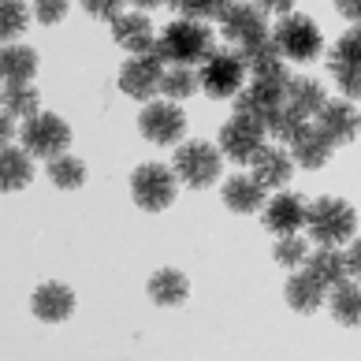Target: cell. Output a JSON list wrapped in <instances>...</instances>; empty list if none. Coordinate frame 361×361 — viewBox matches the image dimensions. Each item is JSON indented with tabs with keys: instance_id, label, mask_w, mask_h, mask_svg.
<instances>
[{
	"instance_id": "obj_10",
	"label": "cell",
	"mask_w": 361,
	"mask_h": 361,
	"mask_svg": "<svg viewBox=\"0 0 361 361\" xmlns=\"http://www.w3.org/2000/svg\"><path fill=\"white\" fill-rule=\"evenodd\" d=\"M138 130L145 142L153 145H179L186 130V116L176 101H145V109L138 116Z\"/></svg>"
},
{
	"instance_id": "obj_11",
	"label": "cell",
	"mask_w": 361,
	"mask_h": 361,
	"mask_svg": "<svg viewBox=\"0 0 361 361\" xmlns=\"http://www.w3.org/2000/svg\"><path fill=\"white\" fill-rule=\"evenodd\" d=\"M264 135H269V130H264L261 119H250V116L235 112V119H227L224 130H220V153L238 160V164H250V160L257 157V149L264 145Z\"/></svg>"
},
{
	"instance_id": "obj_7",
	"label": "cell",
	"mask_w": 361,
	"mask_h": 361,
	"mask_svg": "<svg viewBox=\"0 0 361 361\" xmlns=\"http://www.w3.org/2000/svg\"><path fill=\"white\" fill-rule=\"evenodd\" d=\"M176 171L164 168V164H142L135 168V176H130V197H135V205L145 209V212H164L171 202H176Z\"/></svg>"
},
{
	"instance_id": "obj_14",
	"label": "cell",
	"mask_w": 361,
	"mask_h": 361,
	"mask_svg": "<svg viewBox=\"0 0 361 361\" xmlns=\"http://www.w3.org/2000/svg\"><path fill=\"white\" fill-rule=\"evenodd\" d=\"M30 310L45 324H63L75 313V290L68 283H42L30 298Z\"/></svg>"
},
{
	"instance_id": "obj_32",
	"label": "cell",
	"mask_w": 361,
	"mask_h": 361,
	"mask_svg": "<svg viewBox=\"0 0 361 361\" xmlns=\"http://www.w3.org/2000/svg\"><path fill=\"white\" fill-rule=\"evenodd\" d=\"M336 63V68H357L361 71V26L354 23V30H346L336 49L328 52V68Z\"/></svg>"
},
{
	"instance_id": "obj_33",
	"label": "cell",
	"mask_w": 361,
	"mask_h": 361,
	"mask_svg": "<svg viewBox=\"0 0 361 361\" xmlns=\"http://www.w3.org/2000/svg\"><path fill=\"white\" fill-rule=\"evenodd\" d=\"M168 4L176 8L183 19H202V23H205V19H216V23H220L224 11L231 8L235 0H168Z\"/></svg>"
},
{
	"instance_id": "obj_2",
	"label": "cell",
	"mask_w": 361,
	"mask_h": 361,
	"mask_svg": "<svg viewBox=\"0 0 361 361\" xmlns=\"http://www.w3.org/2000/svg\"><path fill=\"white\" fill-rule=\"evenodd\" d=\"M305 231L317 246H343L350 243L357 231L354 205L343 197H317L313 205H305Z\"/></svg>"
},
{
	"instance_id": "obj_18",
	"label": "cell",
	"mask_w": 361,
	"mask_h": 361,
	"mask_svg": "<svg viewBox=\"0 0 361 361\" xmlns=\"http://www.w3.org/2000/svg\"><path fill=\"white\" fill-rule=\"evenodd\" d=\"M250 164H253V179H257V183L264 186V190H269V186H276V190H279V186H287V183H290V168H294V160H290L283 149H272L269 142L261 145L257 157H253Z\"/></svg>"
},
{
	"instance_id": "obj_19",
	"label": "cell",
	"mask_w": 361,
	"mask_h": 361,
	"mask_svg": "<svg viewBox=\"0 0 361 361\" xmlns=\"http://www.w3.org/2000/svg\"><path fill=\"white\" fill-rule=\"evenodd\" d=\"M305 272H310L320 287H328V290L350 276V269H346V253H343L339 246H320V250H313L310 257H305Z\"/></svg>"
},
{
	"instance_id": "obj_40",
	"label": "cell",
	"mask_w": 361,
	"mask_h": 361,
	"mask_svg": "<svg viewBox=\"0 0 361 361\" xmlns=\"http://www.w3.org/2000/svg\"><path fill=\"white\" fill-rule=\"evenodd\" d=\"M253 4H257L264 16H272V11L276 16H287V11L294 8V0H253Z\"/></svg>"
},
{
	"instance_id": "obj_31",
	"label": "cell",
	"mask_w": 361,
	"mask_h": 361,
	"mask_svg": "<svg viewBox=\"0 0 361 361\" xmlns=\"http://www.w3.org/2000/svg\"><path fill=\"white\" fill-rule=\"evenodd\" d=\"M26 26H30V11L23 0H0V42H16L26 34Z\"/></svg>"
},
{
	"instance_id": "obj_38",
	"label": "cell",
	"mask_w": 361,
	"mask_h": 361,
	"mask_svg": "<svg viewBox=\"0 0 361 361\" xmlns=\"http://www.w3.org/2000/svg\"><path fill=\"white\" fill-rule=\"evenodd\" d=\"M123 4L127 0H82V8L90 11L93 19H116V16H123Z\"/></svg>"
},
{
	"instance_id": "obj_3",
	"label": "cell",
	"mask_w": 361,
	"mask_h": 361,
	"mask_svg": "<svg viewBox=\"0 0 361 361\" xmlns=\"http://www.w3.org/2000/svg\"><path fill=\"white\" fill-rule=\"evenodd\" d=\"M197 82L202 93H209L212 101H227L246 86V60L235 49H212L209 56L197 63Z\"/></svg>"
},
{
	"instance_id": "obj_24",
	"label": "cell",
	"mask_w": 361,
	"mask_h": 361,
	"mask_svg": "<svg viewBox=\"0 0 361 361\" xmlns=\"http://www.w3.org/2000/svg\"><path fill=\"white\" fill-rule=\"evenodd\" d=\"M37 75V52L26 45H0V82H30Z\"/></svg>"
},
{
	"instance_id": "obj_27",
	"label": "cell",
	"mask_w": 361,
	"mask_h": 361,
	"mask_svg": "<svg viewBox=\"0 0 361 361\" xmlns=\"http://www.w3.org/2000/svg\"><path fill=\"white\" fill-rule=\"evenodd\" d=\"M149 298L157 305H183L190 298V283L179 269H160L153 279H149Z\"/></svg>"
},
{
	"instance_id": "obj_20",
	"label": "cell",
	"mask_w": 361,
	"mask_h": 361,
	"mask_svg": "<svg viewBox=\"0 0 361 361\" xmlns=\"http://www.w3.org/2000/svg\"><path fill=\"white\" fill-rule=\"evenodd\" d=\"M243 60H246L250 78H290L287 60H283V52L276 49L272 37H264V42L253 45V49H243Z\"/></svg>"
},
{
	"instance_id": "obj_16",
	"label": "cell",
	"mask_w": 361,
	"mask_h": 361,
	"mask_svg": "<svg viewBox=\"0 0 361 361\" xmlns=\"http://www.w3.org/2000/svg\"><path fill=\"white\" fill-rule=\"evenodd\" d=\"M112 37L119 49H127L130 56H142V52H153L157 49V37H153V23L135 11V16H116L112 19Z\"/></svg>"
},
{
	"instance_id": "obj_13",
	"label": "cell",
	"mask_w": 361,
	"mask_h": 361,
	"mask_svg": "<svg viewBox=\"0 0 361 361\" xmlns=\"http://www.w3.org/2000/svg\"><path fill=\"white\" fill-rule=\"evenodd\" d=\"M313 119H317V127L324 130V138H328L331 145L354 142V135L361 130V116L354 112L350 101H324Z\"/></svg>"
},
{
	"instance_id": "obj_15",
	"label": "cell",
	"mask_w": 361,
	"mask_h": 361,
	"mask_svg": "<svg viewBox=\"0 0 361 361\" xmlns=\"http://www.w3.org/2000/svg\"><path fill=\"white\" fill-rule=\"evenodd\" d=\"M261 220L272 235H294L305 227V202L298 194H276L272 202L261 209Z\"/></svg>"
},
{
	"instance_id": "obj_26",
	"label": "cell",
	"mask_w": 361,
	"mask_h": 361,
	"mask_svg": "<svg viewBox=\"0 0 361 361\" xmlns=\"http://www.w3.org/2000/svg\"><path fill=\"white\" fill-rule=\"evenodd\" d=\"M324 86L317 82V78H298V75H290V82H287V104L298 116L305 119H313L320 112V104H324Z\"/></svg>"
},
{
	"instance_id": "obj_25",
	"label": "cell",
	"mask_w": 361,
	"mask_h": 361,
	"mask_svg": "<svg viewBox=\"0 0 361 361\" xmlns=\"http://www.w3.org/2000/svg\"><path fill=\"white\" fill-rule=\"evenodd\" d=\"M328 305H331V317H336L339 324L357 328L361 324V279L346 276L343 283H336V287H331Z\"/></svg>"
},
{
	"instance_id": "obj_23",
	"label": "cell",
	"mask_w": 361,
	"mask_h": 361,
	"mask_svg": "<svg viewBox=\"0 0 361 361\" xmlns=\"http://www.w3.org/2000/svg\"><path fill=\"white\" fill-rule=\"evenodd\" d=\"M34 179V164L26 149H11V145H0V190L16 194L23 186H30Z\"/></svg>"
},
{
	"instance_id": "obj_34",
	"label": "cell",
	"mask_w": 361,
	"mask_h": 361,
	"mask_svg": "<svg viewBox=\"0 0 361 361\" xmlns=\"http://www.w3.org/2000/svg\"><path fill=\"white\" fill-rule=\"evenodd\" d=\"M272 257L283 264V269H302L305 257H310V243H305V238H298V231H294V235H279Z\"/></svg>"
},
{
	"instance_id": "obj_28",
	"label": "cell",
	"mask_w": 361,
	"mask_h": 361,
	"mask_svg": "<svg viewBox=\"0 0 361 361\" xmlns=\"http://www.w3.org/2000/svg\"><path fill=\"white\" fill-rule=\"evenodd\" d=\"M0 104H4V112L16 116V119H30V116L42 112V97H37V90L30 82H8L0 90Z\"/></svg>"
},
{
	"instance_id": "obj_39",
	"label": "cell",
	"mask_w": 361,
	"mask_h": 361,
	"mask_svg": "<svg viewBox=\"0 0 361 361\" xmlns=\"http://www.w3.org/2000/svg\"><path fill=\"white\" fill-rule=\"evenodd\" d=\"M346 269L354 279H361V238H350V250H346Z\"/></svg>"
},
{
	"instance_id": "obj_21",
	"label": "cell",
	"mask_w": 361,
	"mask_h": 361,
	"mask_svg": "<svg viewBox=\"0 0 361 361\" xmlns=\"http://www.w3.org/2000/svg\"><path fill=\"white\" fill-rule=\"evenodd\" d=\"M224 205L231 209V212H257L264 209V186L253 179V171L250 176H231L224 183Z\"/></svg>"
},
{
	"instance_id": "obj_36",
	"label": "cell",
	"mask_w": 361,
	"mask_h": 361,
	"mask_svg": "<svg viewBox=\"0 0 361 361\" xmlns=\"http://www.w3.org/2000/svg\"><path fill=\"white\" fill-rule=\"evenodd\" d=\"M63 16H68V0H34V19L37 23L52 26V23H60Z\"/></svg>"
},
{
	"instance_id": "obj_12",
	"label": "cell",
	"mask_w": 361,
	"mask_h": 361,
	"mask_svg": "<svg viewBox=\"0 0 361 361\" xmlns=\"http://www.w3.org/2000/svg\"><path fill=\"white\" fill-rule=\"evenodd\" d=\"M168 63L160 60V52H142V56L127 60L123 71H119V90L135 101H153V93H160V75H164Z\"/></svg>"
},
{
	"instance_id": "obj_8",
	"label": "cell",
	"mask_w": 361,
	"mask_h": 361,
	"mask_svg": "<svg viewBox=\"0 0 361 361\" xmlns=\"http://www.w3.org/2000/svg\"><path fill=\"white\" fill-rule=\"evenodd\" d=\"M287 82L290 78H250V82L235 93V112L269 123V116L287 104Z\"/></svg>"
},
{
	"instance_id": "obj_43",
	"label": "cell",
	"mask_w": 361,
	"mask_h": 361,
	"mask_svg": "<svg viewBox=\"0 0 361 361\" xmlns=\"http://www.w3.org/2000/svg\"><path fill=\"white\" fill-rule=\"evenodd\" d=\"M135 8H157V4H168V0H130Z\"/></svg>"
},
{
	"instance_id": "obj_35",
	"label": "cell",
	"mask_w": 361,
	"mask_h": 361,
	"mask_svg": "<svg viewBox=\"0 0 361 361\" xmlns=\"http://www.w3.org/2000/svg\"><path fill=\"white\" fill-rule=\"evenodd\" d=\"M305 123H310V119L298 116V112L290 109V104H283L279 112H272V116H269V123H264V130H272V138H279V142H290V138L298 135V130H302Z\"/></svg>"
},
{
	"instance_id": "obj_9",
	"label": "cell",
	"mask_w": 361,
	"mask_h": 361,
	"mask_svg": "<svg viewBox=\"0 0 361 361\" xmlns=\"http://www.w3.org/2000/svg\"><path fill=\"white\" fill-rule=\"evenodd\" d=\"M220 34H224L238 52H243V49H253V45H261L264 37H272V30H269V16H264L257 4H238V0L224 11Z\"/></svg>"
},
{
	"instance_id": "obj_5",
	"label": "cell",
	"mask_w": 361,
	"mask_h": 361,
	"mask_svg": "<svg viewBox=\"0 0 361 361\" xmlns=\"http://www.w3.org/2000/svg\"><path fill=\"white\" fill-rule=\"evenodd\" d=\"M272 42L283 52V60H317L324 52V37H320L317 23L310 16H298V11H287L283 19L272 26Z\"/></svg>"
},
{
	"instance_id": "obj_41",
	"label": "cell",
	"mask_w": 361,
	"mask_h": 361,
	"mask_svg": "<svg viewBox=\"0 0 361 361\" xmlns=\"http://www.w3.org/2000/svg\"><path fill=\"white\" fill-rule=\"evenodd\" d=\"M336 8H339V16H346L350 23L361 26V0H336Z\"/></svg>"
},
{
	"instance_id": "obj_37",
	"label": "cell",
	"mask_w": 361,
	"mask_h": 361,
	"mask_svg": "<svg viewBox=\"0 0 361 361\" xmlns=\"http://www.w3.org/2000/svg\"><path fill=\"white\" fill-rule=\"evenodd\" d=\"M331 78H336V86L346 93V97H361V71L357 68H336V63H331Z\"/></svg>"
},
{
	"instance_id": "obj_17",
	"label": "cell",
	"mask_w": 361,
	"mask_h": 361,
	"mask_svg": "<svg viewBox=\"0 0 361 361\" xmlns=\"http://www.w3.org/2000/svg\"><path fill=\"white\" fill-rule=\"evenodd\" d=\"M287 145L294 149L290 160H294V164H302V168H324L328 157H331V149H336V145L324 138V130H320L317 123H305Z\"/></svg>"
},
{
	"instance_id": "obj_29",
	"label": "cell",
	"mask_w": 361,
	"mask_h": 361,
	"mask_svg": "<svg viewBox=\"0 0 361 361\" xmlns=\"http://www.w3.org/2000/svg\"><path fill=\"white\" fill-rule=\"evenodd\" d=\"M202 90V82H197V71L194 68H164V75H160V93H164L168 101H186L190 93Z\"/></svg>"
},
{
	"instance_id": "obj_1",
	"label": "cell",
	"mask_w": 361,
	"mask_h": 361,
	"mask_svg": "<svg viewBox=\"0 0 361 361\" xmlns=\"http://www.w3.org/2000/svg\"><path fill=\"white\" fill-rule=\"evenodd\" d=\"M212 49H216V42H212V30L202 19H176L157 37L160 60L171 63V68H194V63H202Z\"/></svg>"
},
{
	"instance_id": "obj_22",
	"label": "cell",
	"mask_w": 361,
	"mask_h": 361,
	"mask_svg": "<svg viewBox=\"0 0 361 361\" xmlns=\"http://www.w3.org/2000/svg\"><path fill=\"white\" fill-rule=\"evenodd\" d=\"M283 294H287V305H290L294 313H317L320 305L328 302V287H320L305 269L294 272V276L287 279V290H283Z\"/></svg>"
},
{
	"instance_id": "obj_42",
	"label": "cell",
	"mask_w": 361,
	"mask_h": 361,
	"mask_svg": "<svg viewBox=\"0 0 361 361\" xmlns=\"http://www.w3.org/2000/svg\"><path fill=\"white\" fill-rule=\"evenodd\" d=\"M11 138H16V116H8L0 109V145H8Z\"/></svg>"
},
{
	"instance_id": "obj_6",
	"label": "cell",
	"mask_w": 361,
	"mask_h": 361,
	"mask_svg": "<svg viewBox=\"0 0 361 361\" xmlns=\"http://www.w3.org/2000/svg\"><path fill=\"white\" fill-rule=\"evenodd\" d=\"M19 138H23V149L26 153L42 157V160H52V157H60V153L71 149V127H68V119H60V116H52V112L30 116L23 123Z\"/></svg>"
},
{
	"instance_id": "obj_30",
	"label": "cell",
	"mask_w": 361,
	"mask_h": 361,
	"mask_svg": "<svg viewBox=\"0 0 361 361\" xmlns=\"http://www.w3.org/2000/svg\"><path fill=\"white\" fill-rule=\"evenodd\" d=\"M49 179L60 186V190H78L86 183V164L71 153H60L49 160Z\"/></svg>"
},
{
	"instance_id": "obj_4",
	"label": "cell",
	"mask_w": 361,
	"mask_h": 361,
	"mask_svg": "<svg viewBox=\"0 0 361 361\" xmlns=\"http://www.w3.org/2000/svg\"><path fill=\"white\" fill-rule=\"evenodd\" d=\"M220 168H224V153L212 142H183L176 149V164H171L176 179L183 186H190V190L212 186L220 179Z\"/></svg>"
}]
</instances>
